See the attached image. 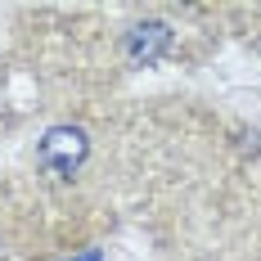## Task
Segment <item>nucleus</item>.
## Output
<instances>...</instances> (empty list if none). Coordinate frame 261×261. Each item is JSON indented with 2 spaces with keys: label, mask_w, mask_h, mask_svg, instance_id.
Returning <instances> with one entry per match:
<instances>
[{
  "label": "nucleus",
  "mask_w": 261,
  "mask_h": 261,
  "mask_svg": "<svg viewBox=\"0 0 261 261\" xmlns=\"http://www.w3.org/2000/svg\"><path fill=\"white\" fill-rule=\"evenodd\" d=\"M90 158V135L81 126H50L41 135V144H36V167L54 176V180H72L81 171V162Z\"/></svg>",
  "instance_id": "1"
},
{
  "label": "nucleus",
  "mask_w": 261,
  "mask_h": 261,
  "mask_svg": "<svg viewBox=\"0 0 261 261\" xmlns=\"http://www.w3.org/2000/svg\"><path fill=\"white\" fill-rule=\"evenodd\" d=\"M171 45V27L167 23H135L126 32V59L130 63H158Z\"/></svg>",
  "instance_id": "2"
}]
</instances>
